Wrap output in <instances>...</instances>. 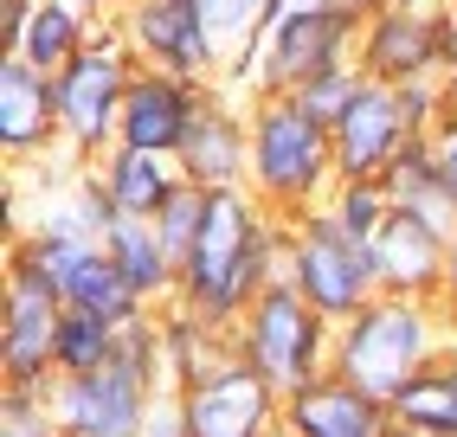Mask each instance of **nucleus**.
Segmentation results:
<instances>
[{"label":"nucleus","instance_id":"nucleus-1","mask_svg":"<svg viewBox=\"0 0 457 437\" xmlns=\"http://www.w3.org/2000/svg\"><path fill=\"white\" fill-rule=\"evenodd\" d=\"M290 218H278L252 186H206L200 238L180 258L174 302H187L212 328H238L245 309L284 276Z\"/></svg>","mask_w":457,"mask_h":437},{"label":"nucleus","instance_id":"nucleus-2","mask_svg":"<svg viewBox=\"0 0 457 437\" xmlns=\"http://www.w3.org/2000/svg\"><path fill=\"white\" fill-rule=\"evenodd\" d=\"M168 360H162V328L155 316H142L123 328V348L90 373H58L52 380V418L65 425V437H142L148 418L162 412Z\"/></svg>","mask_w":457,"mask_h":437},{"label":"nucleus","instance_id":"nucleus-3","mask_svg":"<svg viewBox=\"0 0 457 437\" xmlns=\"http://www.w3.org/2000/svg\"><path fill=\"white\" fill-rule=\"evenodd\" d=\"M451 341V322L438 316L432 296H374L361 316L335 322V360L328 373H342L348 386L374 392L393 405V392H400L419 367H432L438 348Z\"/></svg>","mask_w":457,"mask_h":437},{"label":"nucleus","instance_id":"nucleus-4","mask_svg":"<svg viewBox=\"0 0 457 437\" xmlns=\"http://www.w3.org/2000/svg\"><path fill=\"white\" fill-rule=\"evenodd\" d=\"M335 136L328 122H316L296 97H252V194L278 212L303 218L335 194Z\"/></svg>","mask_w":457,"mask_h":437},{"label":"nucleus","instance_id":"nucleus-5","mask_svg":"<svg viewBox=\"0 0 457 437\" xmlns=\"http://www.w3.org/2000/svg\"><path fill=\"white\" fill-rule=\"evenodd\" d=\"M136 45L123 39L116 20H97L65 65L52 71V97H58V129H65V148L78 161H104L116 148V122H123V97L136 78Z\"/></svg>","mask_w":457,"mask_h":437},{"label":"nucleus","instance_id":"nucleus-6","mask_svg":"<svg viewBox=\"0 0 457 437\" xmlns=\"http://www.w3.org/2000/svg\"><path fill=\"white\" fill-rule=\"evenodd\" d=\"M380 13V0H335V7H296L284 20H270L258 39V78L252 97H290L310 78L335 65H361V26Z\"/></svg>","mask_w":457,"mask_h":437},{"label":"nucleus","instance_id":"nucleus-7","mask_svg":"<svg viewBox=\"0 0 457 437\" xmlns=\"http://www.w3.org/2000/svg\"><path fill=\"white\" fill-rule=\"evenodd\" d=\"M232 341L284 399L303 392L310 380H322L328 360H335V322L290 284V276H278V284L245 309V322L232 328Z\"/></svg>","mask_w":457,"mask_h":437},{"label":"nucleus","instance_id":"nucleus-8","mask_svg":"<svg viewBox=\"0 0 457 437\" xmlns=\"http://www.w3.org/2000/svg\"><path fill=\"white\" fill-rule=\"evenodd\" d=\"M284 276L322 309L328 322H348V316H361V309L380 296L374 244H368V238H354L328 206H310L303 218H290Z\"/></svg>","mask_w":457,"mask_h":437},{"label":"nucleus","instance_id":"nucleus-9","mask_svg":"<svg viewBox=\"0 0 457 437\" xmlns=\"http://www.w3.org/2000/svg\"><path fill=\"white\" fill-rule=\"evenodd\" d=\"M58 322L65 296L46 276L33 238H13L7 258V309H0V380L7 386H52L58 380Z\"/></svg>","mask_w":457,"mask_h":437},{"label":"nucleus","instance_id":"nucleus-10","mask_svg":"<svg viewBox=\"0 0 457 437\" xmlns=\"http://www.w3.org/2000/svg\"><path fill=\"white\" fill-rule=\"evenodd\" d=\"M116 26H123V39L136 45L142 65H162V71L200 78V84H220L232 65L206 0H136V7L116 13Z\"/></svg>","mask_w":457,"mask_h":437},{"label":"nucleus","instance_id":"nucleus-11","mask_svg":"<svg viewBox=\"0 0 457 437\" xmlns=\"http://www.w3.org/2000/svg\"><path fill=\"white\" fill-rule=\"evenodd\" d=\"M174 405H180V431L187 437H270V431H284V392L245 354H226L206 380L180 386Z\"/></svg>","mask_w":457,"mask_h":437},{"label":"nucleus","instance_id":"nucleus-12","mask_svg":"<svg viewBox=\"0 0 457 437\" xmlns=\"http://www.w3.org/2000/svg\"><path fill=\"white\" fill-rule=\"evenodd\" d=\"M33 238V251L46 264V276L58 284V296H65L71 309H97V316L110 322H142V316H155L136 290H129V276L116 270V258L104 251V238H58V232H26Z\"/></svg>","mask_w":457,"mask_h":437},{"label":"nucleus","instance_id":"nucleus-13","mask_svg":"<svg viewBox=\"0 0 457 437\" xmlns=\"http://www.w3.org/2000/svg\"><path fill=\"white\" fill-rule=\"evenodd\" d=\"M328 136H335V168H342V180H380L393 168V154L406 148V136H412L406 103H400V84L361 78L348 110L328 122Z\"/></svg>","mask_w":457,"mask_h":437},{"label":"nucleus","instance_id":"nucleus-14","mask_svg":"<svg viewBox=\"0 0 457 437\" xmlns=\"http://www.w3.org/2000/svg\"><path fill=\"white\" fill-rule=\"evenodd\" d=\"M361 71L380 84H412V78H445L438 52V7L425 0H380V13L361 26Z\"/></svg>","mask_w":457,"mask_h":437},{"label":"nucleus","instance_id":"nucleus-15","mask_svg":"<svg viewBox=\"0 0 457 437\" xmlns=\"http://www.w3.org/2000/svg\"><path fill=\"white\" fill-rule=\"evenodd\" d=\"M206 97H212V84H200V78H180V71H162V65H136L129 97H123V122H116V142L180 154L194 116L206 110Z\"/></svg>","mask_w":457,"mask_h":437},{"label":"nucleus","instance_id":"nucleus-16","mask_svg":"<svg viewBox=\"0 0 457 437\" xmlns=\"http://www.w3.org/2000/svg\"><path fill=\"white\" fill-rule=\"evenodd\" d=\"M174 161L194 186H245L252 180V97L238 103L232 90L212 84V97L194 116V129H187Z\"/></svg>","mask_w":457,"mask_h":437},{"label":"nucleus","instance_id":"nucleus-17","mask_svg":"<svg viewBox=\"0 0 457 437\" xmlns=\"http://www.w3.org/2000/svg\"><path fill=\"white\" fill-rule=\"evenodd\" d=\"M52 148H65L52 71H39L33 58H20V52H0V154H7L13 168H26Z\"/></svg>","mask_w":457,"mask_h":437},{"label":"nucleus","instance_id":"nucleus-18","mask_svg":"<svg viewBox=\"0 0 457 437\" xmlns=\"http://www.w3.org/2000/svg\"><path fill=\"white\" fill-rule=\"evenodd\" d=\"M445 251H451V232H438L432 218H419L412 206H393L386 226L374 232V276H380V290L386 296H438Z\"/></svg>","mask_w":457,"mask_h":437},{"label":"nucleus","instance_id":"nucleus-19","mask_svg":"<svg viewBox=\"0 0 457 437\" xmlns=\"http://www.w3.org/2000/svg\"><path fill=\"white\" fill-rule=\"evenodd\" d=\"M284 431L290 437H386L393 431V405L348 386L342 373H322L303 392L284 399Z\"/></svg>","mask_w":457,"mask_h":437},{"label":"nucleus","instance_id":"nucleus-20","mask_svg":"<svg viewBox=\"0 0 457 437\" xmlns=\"http://www.w3.org/2000/svg\"><path fill=\"white\" fill-rule=\"evenodd\" d=\"M104 251L116 258V270L129 276V290H136L148 309L174 302V284H180V258H174L168 244H162L155 218H129V212H116V218H110V232H104Z\"/></svg>","mask_w":457,"mask_h":437},{"label":"nucleus","instance_id":"nucleus-21","mask_svg":"<svg viewBox=\"0 0 457 437\" xmlns=\"http://www.w3.org/2000/svg\"><path fill=\"white\" fill-rule=\"evenodd\" d=\"M97 174H104L110 206H116V212H129V218H155L162 200L174 194L180 180H187L174 154H162V148H129V142H116L104 161H97Z\"/></svg>","mask_w":457,"mask_h":437},{"label":"nucleus","instance_id":"nucleus-22","mask_svg":"<svg viewBox=\"0 0 457 437\" xmlns=\"http://www.w3.org/2000/svg\"><path fill=\"white\" fill-rule=\"evenodd\" d=\"M155 328H162V360H168V386H174V392L194 386V380H206L226 354H238L232 328H212L206 316H194L187 302H162Z\"/></svg>","mask_w":457,"mask_h":437},{"label":"nucleus","instance_id":"nucleus-23","mask_svg":"<svg viewBox=\"0 0 457 437\" xmlns=\"http://www.w3.org/2000/svg\"><path fill=\"white\" fill-rule=\"evenodd\" d=\"M380 186L393 194V206H412L419 218H432L438 232H457V206H451V194H445V168H438L432 129L406 136V148L393 154V168L380 174Z\"/></svg>","mask_w":457,"mask_h":437},{"label":"nucleus","instance_id":"nucleus-24","mask_svg":"<svg viewBox=\"0 0 457 437\" xmlns=\"http://www.w3.org/2000/svg\"><path fill=\"white\" fill-rule=\"evenodd\" d=\"M393 418L425 431V437H457V334L438 348L432 367H419L412 380L393 392Z\"/></svg>","mask_w":457,"mask_h":437},{"label":"nucleus","instance_id":"nucleus-25","mask_svg":"<svg viewBox=\"0 0 457 437\" xmlns=\"http://www.w3.org/2000/svg\"><path fill=\"white\" fill-rule=\"evenodd\" d=\"M90 33H97V7L90 0H39L20 33V58H33L39 71H58Z\"/></svg>","mask_w":457,"mask_h":437},{"label":"nucleus","instance_id":"nucleus-26","mask_svg":"<svg viewBox=\"0 0 457 437\" xmlns=\"http://www.w3.org/2000/svg\"><path fill=\"white\" fill-rule=\"evenodd\" d=\"M116 348H123V322L65 302V322H58V373H90V367H104Z\"/></svg>","mask_w":457,"mask_h":437},{"label":"nucleus","instance_id":"nucleus-27","mask_svg":"<svg viewBox=\"0 0 457 437\" xmlns=\"http://www.w3.org/2000/svg\"><path fill=\"white\" fill-rule=\"evenodd\" d=\"M322 206L342 218L354 238H368V244H374V232L386 226V212H393V194H386L380 180H335V194H328Z\"/></svg>","mask_w":457,"mask_h":437},{"label":"nucleus","instance_id":"nucleus-28","mask_svg":"<svg viewBox=\"0 0 457 437\" xmlns=\"http://www.w3.org/2000/svg\"><path fill=\"white\" fill-rule=\"evenodd\" d=\"M0 437H65V425L52 418V386H7Z\"/></svg>","mask_w":457,"mask_h":437},{"label":"nucleus","instance_id":"nucleus-29","mask_svg":"<svg viewBox=\"0 0 457 437\" xmlns=\"http://www.w3.org/2000/svg\"><path fill=\"white\" fill-rule=\"evenodd\" d=\"M200 218H206V186L180 180L174 194L162 200V212H155V232H162V244H168L174 258H187V244L200 238Z\"/></svg>","mask_w":457,"mask_h":437},{"label":"nucleus","instance_id":"nucleus-30","mask_svg":"<svg viewBox=\"0 0 457 437\" xmlns=\"http://www.w3.org/2000/svg\"><path fill=\"white\" fill-rule=\"evenodd\" d=\"M361 78H368V71H361V65H335V71H322V78H310V84H303V90H290V97H296L303 110H310L316 122H335V116H342V110H348V97H354V90H361Z\"/></svg>","mask_w":457,"mask_h":437},{"label":"nucleus","instance_id":"nucleus-31","mask_svg":"<svg viewBox=\"0 0 457 437\" xmlns=\"http://www.w3.org/2000/svg\"><path fill=\"white\" fill-rule=\"evenodd\" d=\"M400 103H406L412 136H419V129H438V122H445V78H412V84H400Z\"/></svg>","mask_w":457,"mask_h":437},{"label":"nucleus","instance_id":"nucleus-32","mask_svg":"<svg viewBox=\"0 0 457 437\" xmlns=\"http://www.w3.org/2000/svg\"><path fill=\"white\" fill-rule=\"evenodd\" d=\"M264 7H270V0H206V13H212V26H220V39H226V45L252 39Z\"/></svg>","mask_w":457,"mask_h":437},{"label":"nucleus","instance_id":"nucleus-33","mask_svg":"<svg viewBox=\"0 0 457 437\" xmlns=\"http://www.w3.org/2000/svg\"><path fill=\"white\" fill-rule=\"evenodd\" d=\"M432 142H438V168H445V194H451V206H457V116H445L438 129H432Z\"/></svg>","mask_w":457,"mask_h":437},{"label":"nucleus","instance_id":"nucleus-34","mask_svg":"<svg viewBox=\"0 0 457 437\" xmlns=\"http://www.w3.org/2000/svg\"><path fill=\"white\" fill-rule=\"evenodd\" d=\"M33 7L39 0H0V26H7V33H0V52H20V33H26V20H33Z\"/></svg>","mask_w":457,"mask_h":437},{"label":"nucleus","instance_id":"nucleus-35","mask_svg":"<svg viewBox=\"0 0 457 437\" xmlns=\"http://www.w3.org/2000/svg\"><path fill=\"white\" fill-rule=\"evenodd\" d=\"M438 316L451 322V334H457V232H451V251H445V284H438Z\"/></svg>","mask_w":457,"mask_h":437},{"label":"nucleus","instance_id":"nucleus-36","mask_svg":"<svg viewBox=\"0 0 457 437\" xmlns=\"http://www.w3.org/2000/svg\"><path fill=\"white\" fill-rule=\"evenodd\" d=\"M438 52L445 71H457V0H438Z\"/></svg>","mask_w":457,"mask_h":437},{"label":"nucleus","instance_id":"nucleus-37","mask_svg":"<svg viewBox=\"0 0 457 437\" xmlns=\"http://www.w3.org/2000/svg\"><path fill=\"white\" fill-rule=\"evenodd\" d=\"M142 437H187V431H180V405H174V399H162V412L148 418V431H142Z\"/></svg>","mask_w":457,"mask_h":437},{"label":"nucleus","instance_id":"nucleus-38","mask_svg":"<svg viewBox=\"0 0 457 437\" xmlns=\"http://www.w3.org/2000/svg\"><path fill=\"white\" fill-rule=\"evenodd\" d=\"M296 7H335V0H270V7L258 13V33H264L270 20H284V13H296Z\"/></svg>","mask_w":457,"mask_h":437},{"label":"nucleus","instance_id":"nucleus-39","mask_svg":"<svg viewBox=\"0 0 457 437\" xmlns=\"http://www.w3.org/2000/svg\"><path fill=\"white\" fill-rule=\"evenodd\" d=\"M90 7H97V20H116L123 7H136V0H90Z\"/></svg>","mask_w":457,"mask_h":437},{"label":"nucleus","instance_id":"nucleus-40","mask_svg":"<svg viewBox=\"0 0 457 437\" xmlns=\"http://www.w3.org/2000/svg\"><path fill=\"white\" fill-rule=\"evenodd\" d=\"M445 116H457V71H445Z\"/></svg>","mask_w":457,"mask_h":437},{"label":"nucleus","instance_id":"nucleus-41","mask_svg":"<svg viewBox=\"0 0 457 437\" xmlns=\"http://www.w3.org/2000/svg\"><path fill=\"white\" fill-rule=\"evenodd\" d=\"M386 437H425V431H412V425H400V418H393V431Z\"/></svg>","mask_w":457,"mask_h":437},{"label":"nucleus","instance_id":"nucleus-42","mask_svg":"<svg viewBox=\"0 0 457 437\" xmlns=\"http://www.w3.org/2000/svg\"><path fill=\"white\" fill-rule=\"evenodd\" d=\"M270 437H290V431H270Z\"/></svg>","mask_w":457,"mask_h":437}]
</instances>
